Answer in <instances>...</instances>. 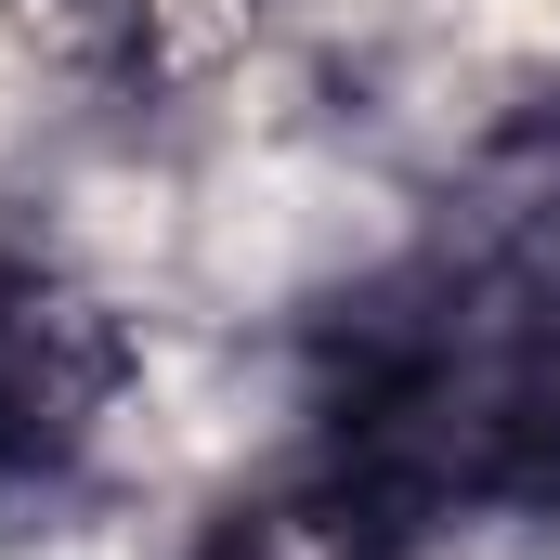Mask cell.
Returning a JSON list of instances; mask_svg holds the SVG:
<instances>
[{
	"instance_id": "2",
	"label": "cell",
	"mask_w": 560,
	"mask_h": 560,
	"mask_svg": "<svg viewBox=\"0 0 560 560\" xmlns=\"http://www.w3.org/2000/svg\"><path fill=\"white\" fill-rule=\"evenodd\" d=\"M131 392V339L92 287L39 275V261H0V495H39L66 482L105 418Z\"/></svg>"
},
{
	"instance_id": "1",
	"label": "cell",
	"mask_w": 560,
	"mask_h": 560,
	"mask_svg": "<svg viewBox=\"0 0 560 560\" xmlns=\"http://www.w3.org/2000/svg\"><path fill=\"white\" fill-rule=\"evenodd\" d=\"M313 456L418 535L560 509V131L495 156L313 326Z\"/></svg>"
},
{
	"instance_id": "3",
	"label": "cell",
	"mask_w": 560,
	"mask_h": 560,
	"mask_svg": "<svg viewBox=\"0 0 560 560\" xmlns=\"http://www.w3.org/2000/svg\"><path fill=\"white\" fill-rule=\"evenodd\" d=\"M196 560H430V535L378 495V482H352L339 456L300 443L275 482H248V495L209 509Z\"/></svg>"
}]
</instances>
